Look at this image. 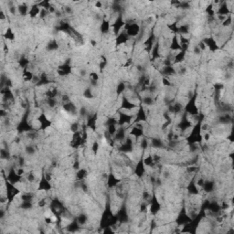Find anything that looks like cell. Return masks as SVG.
I'll list each match as a JSON object with an SVG mask.
<instances>
[{
  "instance_id": "21",
  "label": "cell",
  "mask_w": 234,
  "mask_h": 234,
  "mask_svg": "<svg viewBox=\"0 0 234 234\" xmlns=\"http://www.w3.org/2000/svg\"><path fill=\"white\" fill-rule=\"evenodd\" d=\"M4 37H5V38H7V40H12L15 38V34L11 30V28H7L6 30V33H5V35H4Z\"/></svg>"
},
{
  "instance_id": "1",
  "label": "cell",
  "mask_w": 234,
  "mask_h": 234,
  "mask_svg": "<svg viewBox=\"0 0 234 234\" xmlns=\"http://www.w3.org/2000/svg\"><path fill=\"white\" fill-rule=\"evenodd\" d=\"M126 34L128 37H136L140 33V27L136 23H129L126 25Z\"/></svg>"
},
{
  "instance_id": "18",
  "label": "cell",
  "mask_w": 234,
  "mask_h": 234,
  "mask_svg": "<svg viewBox=\"0 0 234 234\" xmlns=\"http://www.w3.org/2000/svg\"><path fill=\"white\" fill-rule=\"evenodd\" d=\"M18 10H19V14H20V15H22V16H25V15L27 14V13H28V11H29L28 6L26 5L25 3H22V5L19 6Z\"/></svg>"
},
{
  "instance_id": "28",
  "label": "cell",
  "mask_w": 234,
  "mask_h": 234,
  "mask_svg": "<svg viewBox=\"0 0 234 234\" xmlns=\"http://www.w3.org/2000/svg\"><path fill=\"white\" fill-rule=\"evenodd\" d=\"M79 128H80V125L78 123H73V124H71V131L73 132V133H77Z\"/></svg>"
},
{
  "instance_id": "14",
  "label": "cell",
  "mask_w": 234,
  "mask_h": 234,
  "mask_svg": "<svg viewBox=\"0 0 234 234\" xmlns=\"http://www.w3.org/2000/svg\"><path fill=\"white\" fill-rule=\"evenodd\" d=\"M22 78H23V80L25 81H31L33 80V78H34V75H33V73L31 71H28V69L26 68L24 70V71H23Z\"/></svg>"
},
{
  "instance_id": "23",
  "label": "cell",
  "mask_w": 234,
  "mask_h": 234,
  "mask_svg": "<svg viewBox=\"0 0 234 234\" xmlns=\"http://www.w3.org/2000/svg\"><path fill=\"white\" fill-rule=\"evenodd\" d=\"M87 220H88V218H87V216H86L85 214H81L79 217H78V219H77L78 223L81 224V225L85 224L86 222H87Z\"/></svg>"
},
{
  "instance_id": "24",
  "label": "cell",
  "mask_w": 234,
  "mask_h": 234,
  "mask_svg": "<svg viewBox=\"0 0 234 234\" xmlns=\"http://www.w3.org/2000/svg\"><path fill=\"white\" fill-rule=\"evenodd\" d=\"M10 157L9 152L7 151V149H1V159L3 160H8Z\"/></svg>"
},
{
  "instance_id": "31",
  "label": "cell",
  "mask_w": 234,
  "mask_h": 234,
  "mask_svg": "<svg viewBox=\"0 0 234 234\" xmlns=\"http://www.w3.org/2000/svg\"><path fill=\"white\" fill-rule=\"evenodd\" d=\"M162 83H163L164 86H167V87H168V86H171V82L169 81V80H167V78H163Z\"/></svg>"
},
{
  "instance_id": "22",
  "label": "cell",
  "mask_w": 234,
  "mask_h": 234,
  "mask_svg": "<svg viewBox=\"0 0 234 234\" xmlns=\"http://www.w3.org/2000/svg\"><path fill=\"white\" fill-rule=\"evenodd\" d=\"M32 207V201H22V203L20 204V208L23 210H30Z\"/></svg>"
},
{
  "instance_id": "17",
  "label": "cell",
  "mask_w": 234,
  "mask_h": 234,
  "mask_svg": "<svg viewBox=\"0 0 234 234\" xmlns=\"http://www.w3.org/2000/svg\"><path fill=\"white\" fill-rule=\"evenodd\" d=\"M47 49L49 50L50 51H53L59 49V44L56 40H51L50 42H49V44L47 45Z\"/></svg>"
},
{
  "instance_id": "13",
  "label": "cell",
  "mask_w": 234,
  "mask_h": 234,
  "mask_svg": "<svg viewBox=\"0 0 234 234\" xmlns=\"http://www.w3.org/2000/svg\"><path fill=\"white\" fill-rule=\"evenodd\" d=\"M162 73L167 76H171V75L176 74V71H175V69L170 65V66H165L162 70Z\"/></svg>"
},
{
  "instance_id": "12",
  "label": "cell",
  "mask_w": 234,
  "mask_h": 234,
  "mask_svg": "<svg viewBox=\"0 0 234 234\" xmlns=\"http://www.w3.org/2000/svg\"><path fill=\"white\" fill-rule=\"evenodd\" d=\"M40 8L38 6L35 5V6H33L30 7V9L28 11V14L29 16L31 17V18H35V17H37L38 15H40Z\"/></svg>"
},
{
  "instance_id": "16",
  "label": "cell",
  "mask_w": 234,
  "mask_h": 234,
  "mask_svg": "<svg viewBox=\"0 0 234 234\" xmlns=\"http://www.w3.org/2000/svg\"><path fill=\"white\" fill-rule=\"evenodd\" d=\"M145 120H146V114H145V110L141 107L140 110L138 111L136 121H137V122H140V121H145Z\"/></svg>"
},
{
  "instance_id": "5",
  "label": "cell",
  "mask_w": 234,
  "mask_h": 234,
  "mask_svg": "<svg viewBox=\"0 0 234 234\" xmlns=\"http://www.w3.org/2000/svg\"><path fill=\"white\" fill-rule=\"evenodd\" d=\"M136 107V105L132 101L128 100L126 97H124L123 98L122 108H124V109H125V110H132V109H135Z\"/></svg>"
},
{
  "instance_id": "9",
  "label": "cell",
  "mask_w": 234,
  "mask_h": 234,
  "mask_svg": "<svg viewBox=\"0 0 234 234\" xmlns=\"http://www.w3.org/2000/svg\"><path fill=\"white\" fill-rule=\"evenodd\" d=\"M144 162L141 161L138 163V165L136 166V169H135V173L138 176H142L143 175H144V173L145 172V167H144Z\"/></svg>"
},
{
  "instance_id": "27",
  "label": "cell",
  "mask_w": 234,
  "mask_h": 234,
  "mask_svg": "<svg viewBox=\"0 0 234 234\" xmlns=\"http://www.w3.org/2000/svg\"><path fill=\"white\" fill-rule=\"evenodd\" d=\"M83 95H84V97H85V98H88V99H91V98H93V93H92V90H91L90 88L85 89L84 93H83Z\"/></svg>"
},
{
  "instance_id": "3",
  "label": "cell",
  "mask_w": 234,
  "mask_h": 234,
  "mask_svg": "<svg viewBox=\"0 0 234 234\" xmlns=\"http://www.w3.org/2000/svg\"><path fill=\"white\" fill-rule=\"evenodd\" d=\"M132 115H129L127 114H124V112H120L119 114V117L117 121H118V124L119 125H124V124H130L132 120Z\"/></svg>"
},
{
  "instance_id": "20",
  "label": "cell",
  "mask_w": 234,
  "mask_h": 234,
  "mask_svg": "<svg viewBox=\"0 0 234 234\" xmlns=\"http://www.w3.org/2000/svg\"><path fill=\"white\" fill-rule=\"evenodd\" d=\"M101 28H102V33H108L110 30V22L107 20H103L102 23V26H101Z\"/></svg>"
},
{
  "instance_id": "10",
  "label": "cell",
  "mask_w": 234,
  "mask_h": 234,
  "mask_svg": "<svg viewBox=\"0 0 234 234\" xmlns=\"http://www.w3.org/2000/svg\"><path fill=\"white\" fill-rule=\"evenodd\" d=\"M115 140L116 141H123L125 139V129L124 127H121L119 130H117L115 133Z\"/></svg>"
},
{
  "instance_id": "30",
  "label": "cell",
  "mask_w": 234,
  "mask_h": 234,
  "mask_svg": "<svg viewBox=\"0 0 234 234\" xmlns=\"http://www.w3.org/2000/svg\"><path fill=\"white\" fill-rule=\"evenodd\" d=\"M98 149H99V145H98V143H97V142H94L93 144V146H92L93 152V153H97Z\"/></svg>"
},
{
  "instance_id": "26",
  "label": "cell",
  "mask_w": 234,
  "mask_h": 234,
  "mask_svg": "<svg viewBox=\"0 0 234 234\" xmlns=\"http://www.w3.org/2000/svg\"><path fill=\"white\" fill-rule=\"evenodd\" d=\"M124 90H125V84L123 83V82H121V83H119V85L117 86V90H116L117 94L123 93L124 92Z\"/></svg>"
},
{
  "instance_id": "6",
  "label": "cell",
  "mask_w": 234,
  "mask_h": 234,
  "mask_svg": "<svg viewBox=\"0 0 234 234\" xmlns=\"http://www.w3.org/2000/svg\"><path fill=\"white\" fill-rule=\"evenodd\" d=\"M128 35L126 34V32H122L121 34H119L118 36H117V38H116V44L118 45H122V44H125V43L127 42L128 40Z\"/></svg>"
},
{
  "instance_id": "2",
  "label": "cell",
  "mask_w": 234,
  "mask_h": 234,
  "mask_svg": "<svg viewBox=\"0 0 234 234\" xmlns=\"http://www.w3.org/2000/svg\"><path fill=\"white\" fill-rule=\"evenodd\" d=\"M38 189L43 190V191H49L51 189V185L50 183V180L47 179V177L45 176H43L41 177V179L38 183Z\"/></svg>"
},
{
  "instance_id": "19",
  "label": "cell",
  "mask_w": 234,
  "mask_h": 234,
  "mask_svg": "<svg viewBox=\"0 0 234 234\" xmlns=\"http://www.w3.org/2000/svg\"><path fill=\"white\" fill-rule=\"evenodd\" d=\"M87 176H88V172L86 169H83V168H81V169L77 173V178L79 180L84 179Z\"/></svg>"
},
{
  "instance_id": "7",
  "label": "cell",
  "mask_w": 234,
  "mask_h": 234,
  "mask_svg": "<svg viewBox=\"0 0 234 234\" xmlns=\"http://www.w3.org/2000/svg\"><path fill=\"white\" fill-rule=\"evenodd\" d=\"M161 209V206L158 203L157 199L155 198V197H153L152 198V205H151V212L153 214H157V212Z\"/></svg>"
},
{
  "instance_id": "15",
  "label": "cell",
  "mask_w": 234,
  "mask_h": 234,
  "mask_svg": "<svg viewBox=\"0 0 234 234\" xmlns=\"http://www.w3.org/2000/svg\"><path fill=\"white\" fill-rule=\"evenodd\" d=\"M151 145H152L154 148H162L163 143L161 139H159V138H153L152 141H151Z\"/></svg>"
},
{
  "instance_id": "11",
  "label": "cell",
  "mask_w": 234,
  "mask_h": 234,
  "mask_svg": "<svg viewBox=\"0 0 234 234\" xmlns=\"http://www.w3.org/2000/svg\"><path fill=\"white\" fill-rule=\"evenodd\" d=\"M119 182H120V179H117L112 174H110L109 176H108V186H109L110 188L116 187V186L119 184Z\"/></svg>"
},
{
  "instance_id": "25",
  "label": "cell",
  "mask_w": 234,
  "mask_h": 234,
  "mask_svg": "<svg viewBox=\"0 0 234 234\" xmlns=\"http://www.w3.org/2000/svg\"><path fill=\"white\" fill-rule=\"evenodd\" d=\"M143 102L146 105H152L154 103V99L151 96H145L144 100H143Z\"/></svg>"
},
{
  "instance_id": "4",
  "label": "cell",
  "mask_w": 234,
  "mask_h": 234,
  "mask_svg": "<svg viewBox=\"0 0 234 234\" xmlns=\"http://www.w3.org/2000/svg\"><path fill=\"white\" fill-rule=\"evenodd\" d=\"M71 71V68L70 65H67V64H64L62 66H59V69H58V73L59 75L60 76H66L68 74H70Z\"/></svg>"
},
{
  "instance_id": "29",
  "label": "cell",
  "mask_w": 234,
  "mask_h": 234,
  "mask_svg": "<svg viewBox=\"0 0 234 234\" xmlns=\"http://www.w3.org/2000/svg\"><path fill=\"white\" fill-rule=\"evenodd\" d=\"M26 152H27V154L28 155H33L34 153H35V148L32 146V145H28V146H26Z\"/></svg>"
},
{
  "instance_id": "8",
  "label": "cell",
  "mask_w": 234,
  "mask_h": 234,
  "mask_svg": "<svg viewBox=\"0 0 234 234\" xmlns=\"http://www.w3.org/2000/svg\"><path fill=\"white\" fill-rule=\"evenodd\" d=\"M169 49L171 50H181V47H180V44H179V41L177 40L176 36H174L171 40V44L169 46Z\"/></svg>"
}]
</instances>
